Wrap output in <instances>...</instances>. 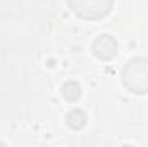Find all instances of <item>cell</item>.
<instances>
[{
    "instance_id": "2",
    "label": "cell",
    "mask_w": 148,
    "mask_h": 147,
    "mask_svg": "<svg viewBox=\"0 0 148 147\" xmlns=\"http://www.w3.org/2000/svg\"><path fill=\"white\" fill-rule=\"evenodd\" d=\"M69 5L83 19H100L112 7V0H69Z\"/></svg>"
},
{
    "instance_id": "1",
    "label": "cell",
    "mask_w": 148,
    "mask_h": 147,
    "mask_svg": "<svg viewBox=\"0 0 148 147\" xmlns=\"http://www.w3.org/2000/svg\"><path fill=\"white\" fill-rule=\"evenodd\" d=\"M122 81L126 88L134 94L148 92V61L141 57H134L126 62L122 69Z\"/></svg>"
},
{
    "instance_id": "5",
    "label": "cell",
    "mask_w": 148,
    "mask_h": 147,
    "mask_svg": "<svg viewBox=\"0 0 148 147\" xmlns=\"http://www.w3.org/2000/svg\"><path fill=\"white\" fill-rule=\"evenodd\" d=\"M84 119H86L84 114L79 109L71 111V112L67 114V123H69V126H73V128H83V126H84Z\"/></svg>"
},
{
    "instance_id": "4",
    "label": "cell",
    "mask_w": 148,
    "mask_h": 147,
    "mask_svg": "<svg viewBox=\"0 0 148 147\" xmlns=\"http://www.w3.org/2000/svg\"><path fill=\"white\" fill-rule=\"evenodd\" d=\"M62 95L67 99V101H76L79 95H81V90H79V85L74 83V81H67L64 87H62Z\"/></svg>"
},
{
    "instance_id": "3",
    "label": "cell",
    "mask_w": 148,
    "mask_h": 147,
    "mask_svg": "<svg viewBox=\"0 0 148 147\" xmlns=\"http://www.w3.org/2000/svg\"><path fill=\"white\" fill-rule=\"evenodd\" d=\"M93 52L100 59H112L117 52V43L110 35H100L93 43Z\"/></svg>"
}]
</instances>
